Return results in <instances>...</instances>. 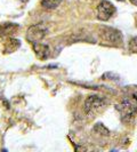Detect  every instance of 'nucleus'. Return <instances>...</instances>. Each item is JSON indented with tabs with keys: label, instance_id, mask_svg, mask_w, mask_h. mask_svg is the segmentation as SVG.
<instances>
[{
	"label": "nucleus",
	"instance_id": "8",
	"mask_svg": "<svg viewBox=\"0 0 137 152\" xmlns=\"http://www.w3.org/2000/svg\"><path fill=\"white\" fill-rule=\"evenodd\" d=\"M20 41L17 40V39H14V38H9L8 39V41L5 44V48H4V53H13V52H15L16 49L20 47Z\"/></svg>",
	"mask_w": 137,
	"mask_h": 152
},
{
	"label": "nucleus",
	"instance_id": "10",
	"mask_svg": "<svg viewBox=\"0 0 137 152\" xmlns=\"http://www.w3.org/2000/svg\"><path fill=\"white\" fill-rule=\"evenodd\" d=\"M94 129L96 130V133H98L101 135H109V129L105 128L102 124H97V125L94 127Z\"/></svg>",
	"mask_w": 137,
	"mask_h": 152
},
{
	"label": "nucleus",
	"instance_id": "13",
	"mask_svg": "<svg viewBox=\"0 0 137 152\" xmlns=\"http://www.w3.org/2000/svg\"><path fill=\"white\" fill-rule=\"evenodd\" d=\"M135 22H136V26H137V15H136V18H135Z\"/></svg>",
	"mask_w": 137,
	"mask_h": 152
},
{
	"label": "nucleus",
	"instance_id": "5",
	"mask_svg": "<svg viewBox=\"0 0 137 152\" xmlns=\"http://www.w3.org/2000/svg\"><path fill=\"white\" fill-rule=\"evenodd\" d=\"M114 13H115V7L107 0H102L97 6V18L99 21L110 20Z\"/></svg>",
	"mask_w": 137,
	"mask_h": 152
},
{
	"label": "nucleus",
	"instance_id": "4",
	"mask_svg": "<svg viewBox=\"0 0 137 152\" xmlns=\"http://www.w3.org/2000/svg\"><path fill=\"white\" fill-rule=\"evenodd\" d=\"M105 105V99L97 95H90L85 101V111L86 113L93 114L101 110Z\"/></svg>",
	"mask_w": 137,
	"mask_h": 152
},
{
	"label": "nucleus",
	"instance_id": "9",
	"mask_svg": "<svg viewBox=\"0 0 137 152\" xmlns=\"http://www.w3.org/2000/svg\"><path fill=\"white\" fill-rule=\"evenodd\" d=\"M62 0H41V6L46 9L53 10L61 5Z\"/></svg>",
	"mask_w": 137,
	"mask_h": 152
},
{
	"label": "nucleus",
	"instance_id": "12",
	"mask_svg": "<svg viewBox=\"0 0 137 152\" xmlns=\"http://www.w3.org/2000/svg\"><path fill=\"white\" fill-rule=\"evenodd\" d=\"M130 2H131L133 5H135V6H137V0H130Z\"/></svg>",
	"mask_w": 137,
	"mask_h": 152
},
{
	"label": "nucleus",
	"instance_id": "2",
	"mask_svg": "<svg viewBox=\"0 0 137 152\" xmlns=\"http://www.w3.org/2000/svg\"><path fill=\"white\" fill-rule=\"evenodd\" d=\"M98 34L101 40L109 46L120 47L123 42L121 32L111 26H101L98 30Z\"/></svg>",
	"mask_w": 137,
	"mask_h": 152
},
{
	"label": "nucleus",
	"instance_id": "11",
	"mask_svg": "<svg viewBox=\"0 0 137 152\" xmlns=\"http://www.w3.org/2000/svg\"><path fill=\"white\" fill-rule=\"evenodd\" d=\"M130 42H131V47L134 46L135 48H137V36L134 39H131V41H130Z\"/></svg>",
	"mask_w": 137,
	"mask_h": 152
},
{
	"label": "nucleus",
	"instance_id": "3",
	"mask_svg": "<svg viewBox=\"0 0 137 152\" xmlns=\"http://www.w3.org/2000/svg\"><path fill=\"white\" fill-rule=\"evenodd\" d=\"M47 32H48V29L44 24H34L26 31V40L30 41L31 44L40 42L46 37Z\"/></svg>",
	"mask_w": 137,
	"mask_h": 152
},
{
	"label": "nucleus",
	"instance_id": "7",
	"mask_svg": "<svg viewBox=\"0 0 137 152\" xmlns=\"http://www.w3.org/2000/svg\"><path fill=\"white\" fill-rule=\"evenodd\" d=\"M18 30V25L15 23H4L0 24V36L1 37H8L12 36Z\"/></svg>",
	"mask_w": 137,
	"mask_h": 152
},
{
	"label": "nucleus",
	"instance_id": "1",
	"mask_svg": "<svg viewBox=\"0 0 137 152\" xmlns=\"http://www.w3.org/2000/svg\"><path fill=\"white\" fill-rule=\"evenodd\" d=\"M117 110L123 121H130L137 113V97L135 95L127 96L117 105Z\"/></svg>",
	"mask_w": 137,
	"mask_h": 152
},
{
	"label": "nucleus",
	"instance_id": "6",
	"mask_svg": "<svg viewBox=\"0 0 137 152\" xmlns=\"http://www.w3.org/2000/svg\"><path fill=\"white\" fill-rule=\"evenodd\" d=\"M33 46V50L37 55L39 60H46L48 58L49 53H50V49H49V46L42 44V42H36V44H32Z\"/></svg>",
	"mask_w": 137,
	"mask_h": 152
}]
</instances>
